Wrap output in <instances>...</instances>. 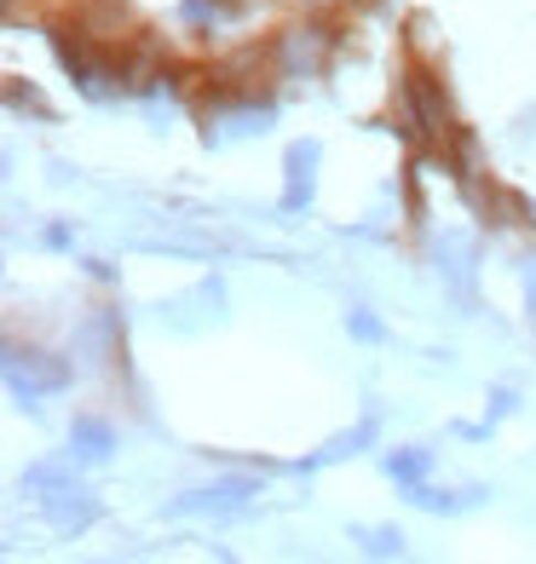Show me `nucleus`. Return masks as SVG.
Returning a JSON list of instances; mask_svg holds the SVG:
<instances>
[{
  "instance_id": "f257e3e1",
  "label": "nucleus",
  "mask_w": 536,
  "mask_h": 564,
  "mask_svg": "<svg viewBox=\"0 0 536 564\" xmlns=\"http://www.w3.org/2000/svg\"><path fill=\"white\" fill-rule=\"evenodd\" d=\"M398 133L410 150H421V156H439V150L462 133V121H455V105H450V87L439 82V69L410 58L398 75Z\"/></svg>"
},
{
  "instance_id": "f03ea898",
  "label": "nucleus",
  "mask_w": 536,
  "mask_h": 564,
  "mask_svg": "<svg viewBox=\"0 0 536 564\" xmlns=\"http://www.w3.org/2000/svg\"><path fill=\"white\" fill-rule=\"evenodd\" d=\"M271 46H277V75H283V82H318L329 69V58H335L341 35H335V23H323V18H300L289 30H277Z\"/></svg>"
},
{
  "instance_id": "7ed1b4c3",
  "label": "nucleus",
  "mask_w": 536,
  "mask_h": 564,
  "mask_svg": "<svg viewBox=\"0 0 536 564\" xmlns=\"http://www.w3.org/2000/svg\"><path fill=\"white\" fill-rule=\"evenodd\" d=\"M69 380H75L69 357L46 351V346H23V340L7 346V392L18 403H41V398H53V392H69Z\"/></svg>"
},
{
  "instance_id": "20e7f679",
  "label": "nucleus",
  "mask_w": 536,
  "mask_h": 564,
  "mask_svg": "<svg viewBox=\"0 0 536 564\" xmlns=\"http://www.w3.org/2000/svg\"><path fill=\"white\" fill-rule=\"evenodd\" d=\"M196 116H202V139H208V144H237V139L271 133L277 98L271 93H254V98H202Z\"/></svg>"
},
{
  "instance_id": "39448f33",
  "label": "nucleus",
  "mask_w": 536,
  "mask_h": 564,
  "mask_svg": "<svg viewBox=\"0 0 536 564\" xmlns=\"http://www.w3.org/2000/svg\"><path fill=\"white\" fill-rule=\"evenodd\" d=\"M41 512L58 535H82V530H93L98 519H105V501H98L82 478H69V484H58V490H41Z\"/></svg>"
},
{
  "instance_id": "423d86ee",
  "label": "nucleus",
  "mask_w": 536,
  "mask_h": 564,
  "mask_svg": "<svg viewBox=\"0 0 536 564\" xmlns=\"http://www.w3.org/2000/svg\"><path fill=\"white\" fill-rule=\"evenodd\" d=\"M318 167H323L318 139H294L283 150V214H305L318 202Z\"/></svg>"
},
{
  "instance_id": "0eeeda50",
  "label": "nucleus",
  "mask_w": 536,
  "mask_h": 564,
  "mask_svg": "<svg viewBox=\"0 0 536 564\" xmlns=\"http://www.w3.org/2000/svg\"><path fill=\"white\" fill-rule=\"evenodd\" d=\"M254 496H260V484H254V478H219V484H208V490H191V496L168 501V512H173V519H185V512H214V519H232V512H248Z\"/></svg>"
},
{
  "instance_id": "6e6552de",
  "label": "nucleus",
  "mask_w": 536,
  "mask_h": 564,
  "mask_svg": "<svg viewBox=\"0 0 536 564\" xmlns=\"http://www.w3.org/2000/svg\"><path fill=\"white\" fill-rule=\"evenodd\" d=\"M375 432H380V421H375V415H364L352 432H341V438H329L318 455H305L294 473H323V467H335V460H346V455H364V449L375 444Z\"/></svg>"
},
{
  "instance_id": "1a4fd4ad",
  "label": "nucleus",
  "mask_w": 536,
  "mask_h": 564,
  "mask_svg": "<svg viewBox=\"0 0 536 564\" xmlns=\"http://www.w3.org/2000/svg\"><path fill=\"white\" fill-rule=\"evenodd\" d=\"M69 444L82 460H105L116 449V426L110 421H98V415H75L69 421Z\"/></svg>"
},
{
  "instance_id": "9d476101",
  "label": "nucleus",
  "mask_w": 536,
  "mask_h": 564,
  "mask_svg": "<svg viewBox=\"0 0 536 564\" xmlns=\"http://www.w3.org/2000/svg\"><path fill=\"white\" fill-rule=\"evenodd\" d=\"M404 496H410L421 512H468V507H479V501H484L479 484H468V490H432L427 478H421V484H410Z\"/></svg>"
},
{
  "instance_id": "9b49d317",
  "label": "nucleus",
  "mask_w": 536,
  "mask_h": 564,
  "mask_svg": "<svg viewBox=\"0 0 536 564\" xmlns=\"http://www.w3.org/2000/svg\"><path fill=\"white\" fill-rule=\"evenodd\" d=\"M380 467H387V478H398L404 490H410V484H421V478L432 473V449H421V444L387 449V455H380Z\"/></svg>"
},
{
  "instance_id": "f8f14e48",
  "label": "nucleus",
  "mask_w": 536,
  "mask_h": 564,
  "mask_svg": "<svg viewBox=\"0 0 536 564\" xmlns=\"http://www.w3.org/2000/svg\"><path fill=\"white\" fill-rule=\"evenodd\" d=\"M352 542L364 547L369 558H404V530L398 524H352Z\"/></svg>"
},
{
  "instance_id": "ddd939ff",
  "label": "nucleus",
  "mask_w": 536,
  "mask_h": 564,
  "mask_svg": "<svg viewBox=\"0 0 536 564\" xmlns=\"http://www.w3.org/2000/svg\"><path fill=\"white\" fill-rule=\"evenodd\" d=\"M346 335L364 340V346H380V340H387V323H380L369 305H352V312H346Z\"/></svg>"
},
{
  "instance_id": "4468645a",
  "label": "nucleus",
  "mask_w": 536,
  "mask_h": 564,
  "mask_svg": "<svg viewBox=\"0 0 536 564\" xmlns=\"http://www.w3.org/2000/svg\"><path fill=\"white\" fill-rule=\"evenodd\" d=\"M7 105H12V110H30V116H41V121H53V105H46V98H41L35 87H23L18 75L7 82Z\"/></svg>"
},
{
  "instance_id": "2eb2a0df",
  "label": "nucleus",
  "mask_w": 536,
  "mask_h": 564,
  "mask_svg": "<svg viewBox=\"0 0 536 564\" xmlns=\"http://www.w3.org/2000/svg\"><path fill=\"white\" fill-rule=\"evenodd\" d=\"M514 409H519V392H514V387H496V392H491V421L514 415Z\"/></svg>"
}]
</instances>
